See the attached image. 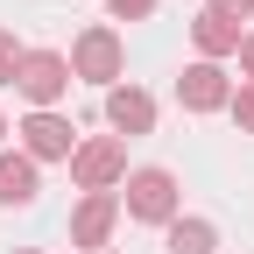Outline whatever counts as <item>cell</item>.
I'll return each mask as SVG.
<instances>
[{
    "label": "cell",
    "instance_id": "cell-6",
    "mask_svg": "<svg viewBox=\"0 0 254 254\" xmlns=\"http://www.w3.org/2000/svg\"><path fill=\"white\" fill-rule=\"evenodd\" d=\"M113 219H120V198H113V190H85V205H78V219H71V240H78V247H106Z\"/></svg>",
    "mask_w": 254,
    "mask_h": 254
},
{
    "label": "cell",
    "instance_id": "cell-12",
    "mask_svg": "<svg viewBox=\"0 0 254 254\" xmlns=\"http://www.w3.org/2000/svg\"><path fill=\"white\" fill-rule=\"evenodd\" d=\"M21 57H28V50H21V43L7 36V28H0V85H14V71H21Z\"/></svg>",
    "mask_w": 254,
    "mask_h": 254
},
{
    "label": "cell",
    "instance_id": "cell-10",
    "mask_svg": "<svg viewBox=\"0 0 254 254\" xmlns=\"http://www.w3.org/2000/svg\"><path fill=\"white\" fill-rule=\"evenodd\" d=\"M36 198V163L28 155H0V205H28Z\"/></svg>",
    "mask_w": 254,
    "mask_h": 254
},
{
    "label": "cell",
    "instance_id": "cell-17",
    "mask_svg": "<svg viewBox=\"0 0 254 254\" xmlns=\"http://www.w3.org/2000/svg\"><path fill=\"white\" fill-rule=\"evenodd\" d=\"M0 134H7V120H0Z\"/></svg>",
    "mask_w": 254,
    "mask_h": 254
},
{
    "label": "cell",
    "instance_id": "cell-3",
    "mask_svg": "<svg viewBox=\"0 0 254 254\" xmlns=\"http://www.w3.org/2000/svg\"><path fill=\"white\" fill-rule=\"evenodd\" d=\"M71 177H78L85 190H113V184L127 177V148H120L113 134H99V141H85V148L71 155Z\"/></svg>",
    "mask_w": 254,
    "mask_h": 254
},
{
    "label": "cell",
    "instance_id": "cell-15",
    "mask_svg": "<svg viewBox=\"0 0 254 254\" xmlns=\"http://www.w3.org/2000/svg\"><path fill=\"white\" fill-rule=\"evenodd\" d=\"M247 7H254V0H212V14H233V21H240Z\"/></svg>",
    "mask_w": 254,
    "mask_h": 254
},
{
    "label": "cell",
    "instance_id": "cell-8",
    "mask_svg": "<svg viewBox=\"0 0 254 254\" xmlns=\"http://www.w3.org/2000/svg\"><path fill=\"white\" fill-rule=\"evenodd\" d=\"M177 92H184V106H190V113H212V106H226V99H233L219 64H190V71L177 78Z\"/></svg>",
    "mask_w": 254,
    "mask_h": 254
},
{
    "label": "cell",
    "instance_id": "cell-9",
    "mask_svg": "<svg viewBox=\"0 0 254 254\" xmlns=\"http://www.w3.org/2000/svg\"><path fill=\"white\" fill-rule=\"evenodd\" d=\"M190 36H198L205 64H212V57H240V21H233V14H212V7H205L198 21H190Z\"/></svg>",
    "mask_w": 254,
    "mask_h": 254
},
{
    "label": "cell",
    "instance_id": "cell-4",
    "mask_svg": "<svg viewBox=\"0 0 254 254\" xmlns=\"http://www.w3.org/2000/svg\"><path fill=\"white\" fill-rule=\"evenodd\" d=\"M71 71L92 78V85H113L120 78V36H113V28H85L78 50H71Z\"/></svg>",
    "mask_w": 254,
    "mask_h": 254
},
{
    "label": "cell",
    "instance_id": "cell-16",
    "mask_svg": "<svg viewBox=\"0 0 254 254\" xmlns=\"http://www.w3.org/2000/svg\"><path fill=\"white\" fill-rule=\"evenodd\" d=\"M240 71L254 78V36H240Z\"/></svg>",
    "mask_w": 254,
    "mask_h": 254
},
{
    "label": "cell",
    "instance_id": "cell-13",
    "mask_svg": "<svg viewBox=\"0 0 254 254\" xmlns=\"http://www.w3.org/2000/svg\"><path fill=\"white\" fill-rule=\"evenodd\" d=\"M226 106H233V120L247 127V134H254V85H240V92H233V99H226Z\"/></svg>",
    "mask_w": 254,
    "mask_h": 254
},
{
    "label": "cell",
    "instance_id": "cell-14",
    "mask_svg": "<svg viewBox=\"0 0 254 254\" xmlns=\"http://www.w3.org/2000/svg\"><path fill=\"white\" fill-rule=\"evenodd\" d=\"M106 7H113V14H127V21H134V14H148V7H155V0H106Z\"/></svg>",
    "mask_w": 254,
    "mask_h": 254
},
{
    "label": "cell",
    "instance_id": "cell-2",
    "mask_svg": "<svg viewBox=\"0 0 254 254\" xmlns=\"http://www.w3.org/2000/svg\"><path fill=\"white\" fill-rule=\"evenodd\" d=\"M127 212L148 219V226H170L177 219V177L170 170H134L127 177Z\"/></svg>",
    "mask_w": 254,
    "mask_h": 254
},
{
    "label": "cell",
    "instance_id": "cell-1",
    "mask_svg": "<svg viewBox=\"0 0 254 254\" xmlns=\"http://www.w3.org/2000/svg\"><path fill=\"white\" fill-rule=\"evenodd\" d=\"M14 85H21L28 99H36V106L50 113V106L64 99V92H71V64H64L57 50H28V57H21V71H14Z\"/></svg>",
    "mask_w": 254,
    "mask_h": 254
},
{
    "label": "cell",
    "instance_id": "cell-11",
    "mask_svg": "<svg viewBox=\"0 0 254 254\" xmlns=\"http://www.w3.org/2000/svg\"><path fill=\"white\" fill-rule=\"evenodd\" d=\"M219 233H212V219H170V254H212Z\"/></svg>",
    "mask_w": 254,
    "mask_h": 254
},
{
    "label": "cell",
    "instance_id": "cell-5",
    "mask_svg": "<svg viewBox=\"0 0 254 254\" xmlns=\"http://www.w3.org/2000/svg\"><path fill=\"white\" fill-rule=\"evenodd\" d=\"M21 141H28V163H71V155H78L71 120H57V113H36L21 127Z\"/></svg>",
    "mask_w": 254,
    "mask_h": 254
},
{
    "label": "cell",
    "instance_id": "cell-7",
    "mask_svg": "<svg viewBox=\"0 0 254 254\" xmlns=\"http://www.w3.org/2000/svg\"><path fill=\"white\" fill-rule=\"evenodd\" d=\"M106 120L120 127V134H148V127H155V99L141 85H113L106 92Z\"/></svg>",
    "mask_w": 254,
    "mask_h": 254
}]
</instances>
